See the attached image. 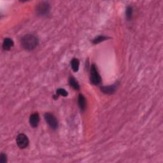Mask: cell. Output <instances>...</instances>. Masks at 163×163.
Masks as SVG:
<instances>
[{"instance_id":"obj_13","label":"cell","mask_w":163,"mask_h":163,"mask_svg":"<svg viewBox=\"0 0 163 163\" xmlns=\"http://www.w3.org/2000/svg\"><path fill=\"white\" fill-rule=\"evenodd\" d=\"M108 37H105V36H103V35H100V36H98L97 37H96L95 38H94L93 40H92V43L94 44H99V43L103 41L106 40H108Z\"/></svg>"},{"instance_id":"obj_7","label":"cell","mask_w":163,"mask_h":163,"mask_svg":"<svg viewBox=\"0 0 163 163\" xmlns=\"http://www.w3.org/2000/svg\"><path fill=\"white\" fill-rule=\"evenodd\" d=\"M117 87V85L115 83L114 85H108V86H102L100 88V89L102 92L110 95V94H112L115 92Z\"/></svg>"},{"instance_id":"obj_14","label":"cell","mask_w":163,"mask_h":163,"mask_svg":"<svg viewBox=\"0 0 163 163\" xmlns=\"http://www.w3.org/2000/svg\"><path fill=\"white\" fill-rule=\"evenodd\" d=\"M57 94L58 96H64V97H66L68 96V92L64 89H63V88H59L57 90Z\"/></svg>"},{"instance_id":"obj_6","label":"cell","mask_w":163,"mask_h":163,"mask_svg":"<svg viewBox=\"0 0 163 163\" xmlns=\"http://www.w3.org/2000/svg\"><path fill=\"white\" fill-rule=\"evenodd\" d=\"M29 124L30 126L36 128L38 127L40 122V115L38 113H34L31 114L29 117Z\"/></svg>"},{"instance_id":"obj_4","label":"cell","mask_w":163,"mask_h":163,"mask_svg":"<svg viewBox=\"0 0 163 163\" xmlns=\"http://www.w3.org/2000/svg\"><path fill=\"white\" fill-rule=\"evenodd\" d=\"M44 118L46 122L50 126V127L53 130H56L59 126L58 121L56 117L50 113H46L44 115Z\"/></svg>"},{"instance_id":"obj_8","label":"cell","mask_w":163,"mask_h":163,"mask_svg":"<svg viewBox=\"0 0 163 163\" xmlns=\"http://www.w3.org/2000/svg\"><path fill=\"white\" fill-rule=\"evenodd\" d=\"M78 104H79V108L81 110V111H84L85 110V109H86V107H87L86 99H85V96L82 94H80L79 95Z\"/></svg>"},{"instance_id":"obj_9","label":"cell","mask_w":163,"mask_h":163,"mask_svg":"<svg viewBox=\"0 0 163 163\" xmlns=\"http://www.w3.org/2000/svg\"><path fill=\"white\" fill-rule=\"evenodd\" d=\"M14 45V42L12 39L10 38H6L3 42V49L5 50H10Z\"/></svg>"},{"instance_id":"obj_5","label":"cell","mask_w":163,"mask_h":163,"mask_svg":"<svg viewBox=\"0 0 163 163\" xmlns=\"http://www.w3.org/2000/svg\"><path fill=\"white\" fill-rule=\"evenodd\" d=\"M16 142H17V146L20 149H24L28 147V146L29 145V141L26 135L23 133H21L18 134L17 136Z\"/></svg>"},{"instance_id":"obj_15","label":"cell","mask_w":163,"mask_h":163,"mask_svg":"<svg viewBox=\"0 0 163 163\" xmlns=\"http://www.w3.org/2000/svg\"><path fill=\"white\" fill-rule=\"evenodd\" d=\"M7 162V156L5 153H2L0 155V163H6Z\"/></svg>"},{"instance_id":"obj_12","label":"cell","mask_w":163,"mask_h":163,"mask_svg":"<svg viewBox=\"0 0 163 163\" xmlns=\"http://www.w3.org/2000/svg\"><path fill=\"white\" fill-rule=\"evenodd\" d=\"M133 8L131 6H128L126 10V17L127 21H130L132 18Z\"/></svg>"},{"instance_id":"obj_3","label":"cell","mask_w":163,"mask_h":163,"mask_svg":"<svg viewBox=\"0 0 163 163\" xmlns=\"http://www.w3.org/2000/svg\"><path fill=\"white\" fill-rule=\"evenodd\" d=\"M50 6L48 2H43L40 3L36 8V12L38 15L41 17L47 16L50 12Z\"/></svg>"},{"instance_id":"obj_2","label":"cell","mask_w":163,"mask_h":163,"mask_svg":"<svg viewBox=\"0 0 163 163\" xmlns=\"http://www.w3.org/2000/svg\"><path fill=\"white\" fill-rule=\"evenodd\" d=\"M90 80L91 83L94 85H99L101 82V76L98 72L96 66L94 64H93L91 67Z\"/></svg>"},{"instance_id":"obj_11","label":"cell","mask_w":163,"mask_h":163,"mask_svg":"<svg viewBox=\"0 0 163 163\" xmlns=\"http://www.w3.org/2000/svg\"><path fill=\"white\" fill-rule=\"evenodd\" d=\"M80 61L78 59L73 58L71 61V66L74 72H77L79 70Z\"/></svg>"},{"instance_id":"obj_10","label":"cell","mask_w":163,"mask_h":163,"mask_svg":"<svg viewBox=\"0 0 163 163\" xmlns=\"http://www.w3.org/2000/svg\"><path fill=\"white\" fill-rule=\"evenodd\" d=\"M68 82H69V85H70V86L75 90L78 91L80 89V85L78 82L76 80V79L74 78V77L70 76L69 78V80H68Z\"/></svg>"},{"instance_id":"obj_1","label":"cell","mask_w":163,"mask_h":163,"mask_svg":"<svg viewBox=\"0 0 163 163\" xmlns=\"http://www.w3.org/2000/svg\"><path fill=\"white\" fill-rule=\"evenodd\" d=\"M38 39L35 35L32 34H28L22 37L21 44L22 47L27 50H33L38 45Z\"/></svg>"}]
</instances>
